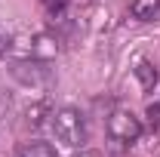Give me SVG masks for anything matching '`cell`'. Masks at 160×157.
Here are the masks:
<instances>
[{
	"instance_id": "52a82bcc",
	"label": "cell",
	"mask_w": 160,
	"mask_h": 157,
	"mask_svg": "<svg viewBox=\"0 0 160 157\" xmlns=\"http://www.w3.org/2000/svg\"><path fill=\"white\" fill-rule=\"evenodd\" d=\"M40 3H43V9H46L52 19H56V16H62V13L68 9V0H40Z\"/></svg>"
},
{
	"instance_id": "3957f363",
	"label": "cell",
	"mask_w": 160,
	"mask_h": 157,
	"mask_svg": "<svg viewBox=\"0 0 160 157\" xmlns=\"http://www.w3.org/2000/svg\"><path fill=\"white\" fill-rule=\"evenodd\" d=\"M12 157H59V154H56V148H52L49 142L31 139V142H22L19 148H16V154H12Z\"/></svg>"
},
{
	"instance_id": "6da1fadb",
	"label": "cell",
	"mask_w": 160,
	"mask_h": 157,
	"mask_svg": "<svg viewBox=\"0 0 160 157\" xmlns=\"http://www.w3.org/2000/svg\"><path fill=\"white\" fill-rule=\"evenodd\" d=\"M49 129H52L56 142H62L65 148H83L86 136H89L86 117L77 108H59V111H52L49 114Z\"/></svg>"
},
{
	"instance_id": "7a4b0ae2",
	"label": "cell",
	"mask_w": 160,
	"mask_h": 157,
	"mask_svg": "<svg viewBox=\"0 0 160 157\" xmlns=\"http://www.w3.org/2000/svg\"><path fill=\"white\" fill-rule=\"evenodd\" d=\"M108 136H111V142H117L120 148H126V145L139 142L142 120L136 117L129 108H114V111L108 114Z\"/></svg>"
},
{
	"instance_id": "ba28073f",
	"label": "cell",
	"mask_w": 160,
	"mask_h": 157,
	"mask_svg": "<svg viewBox=\"0 0 160 157\" xmlns=\"http://www.w3.org/2000/svg\"><path fill=\"white\" fill-rule=\"evenodd\" d=\"M148 126H151V129L160 126V96H157V102L148 105Z\"/></svg>"
},
{
	"instance_id": "8992f818",
	"label": "cell",
	"mask_w": 160,
	"mask_h": 157,
	"mask_svg": "<svg viewBox=\"0 0 160 157\" xmlns=\"http://www.w3.org/2000/svg\"><path fill=\"white\" fill-rule=\"evenodd\" d=\"M12 74H16L22 83H31V86H37V83H43V80H49V71H46L43 65H40V71H25V65L19 62V65L12 68Z\"/></svg>"
},
{
	"instance_id": "5b68a950",
	"label": "cell",
	"mask_w": 160,
	"mask_h": 157,
	"mask_svg": "<svg viewBox=\"0 0 160 157\" xmlns=\"http://www.w3.org/2000/svg\"><path fill=\"white\" fill-rule=\"evenodd\" d=\"M136 77H139L142 83V89H154V83H157V65L154 62H148V59H142L139 65H136Z\"/></svg>"
},
{
	"instance_id": "277c9868",
	"label": "cell",
	"mask_w": 160,
	"mask_h": 157,
	"mask_svg": "<svg viewBox=\"0 0 160 157\" xmlns=\"http://www.w3.org/2000/svg\"><path fill=\"white\" fill-rule=\"evenodd\" d=\"M129 13L139 22H157L160 19V0H132Z\"/></svg>"
}]
</instances>
